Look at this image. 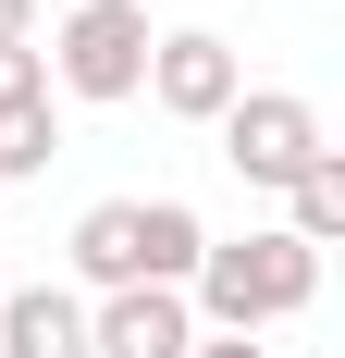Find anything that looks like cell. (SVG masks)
I'll return each instance as SVG.
<instances>
[{"label": "cell", "instance_id": "obj_10", "mask_svg": "<svg viewBox=\"0 0 345 358\" xmlns=\"http://www.w3.org/2000/svg\"><path fill=\"white\" fill-rule=\"evenodd\" d=\"M62 161V99H37V111H0V185H25Z\"/></svg>", "mask_w": 345, "mask_h": 358}, {"label": "cell", "instance_id": "obj_6", "mask_svg": "<svg viewBox=\"0 0 345 358\" xmlns=\"http://www.w3.org/2000/svg\"><path fill=\"white\" fill-rule=\"evenodd\" d=\"M62 259H74V296H124V285H148V198H99V210H74Z\"/></svg>", "mask_w": 345, "mask_h": 358}, {"label": "cell", "instance_id": "obj_11", "mask_svg": "<svg viewBox=\"0 0 345 358\" xmlns=\"http://www.w3.org/2000/svg\"><path fill=\"white\" fill-rule=\"evenodd\" d=\"M50 99V62H37V50H0V111H37Z\"/></svg>", "mask_w": 345, "mask_h": 358}, {"label": "cell", "instance_id": "obj_2", "mask_svg": "<svg viewBox=\"0 0 345 358\" xmlns=\"http://www.w3.org/2000/svg\"><path fill=\"white\" fill-rule=\"evenodd\" d=\"M148 0H74L62 25H50V50H37V62H50V99H87V111H124L148 87Z\"/></svg>", "mask_w": 345, "mask_h": 358}, {"label": "cell", "instance_id": "obj_1", "mask_svg": "<svg viewBox=\"0 0 345 358\" xmlns=\"http://www.w3.org/2000/svg\"><path fill=\"white\" fill-rule=\"evenodd\" d=\"M321 296V259L284 235V222H259V235H210L198 248V272H185V309H198V334H259L272 322H296Z\"/></svg>", "mask_w": 345, "mask_h": 358}, {"label": "cell", "instance_id": "obj_7", "mask_svg": "<svg viewBox=\"0 0 345 358\" xmlns=\"http://www.w3.org/2000/svg\"><path fill=\"white\" fill-rule=\"evenodd\" d=\"M0 358H87V296L74 285H0Z\"/></svg>", "mask_w": 345, "mask_h": 358}, {"label": "cell", "instance_id": "obj_8", "mask_svg": "<svg viewBox=\"0 0 345 358\" xmlns=\"http://www.w3.org/2000/svg\"><path fill=\"white\" fill-rule=\"evenodd\" d=\"M284 235H296V248H345V148H321V161H309V173H296V185H284Z\"/></svg>", "mask_w": 345, "mask_h": 358}, {"label": "cell", "instance_id": "obj_5", "mask_svg": "<svg viewBox=\"0 0 345 358\" xmlns=\"http://www.w3.org/2000/svg\"><path fill=\"white\" fill-rule=\"evenodd\" d=\"M198 346V309L172 285H124V296H87V358H185Z\"/></svg>", "mask_w": 345, "mask_h": 358}, {"label": "cell", "instance_id": "obj_13", "mask_svg": "<svg viewBox=\"0 0 345 358\" xmlns=\"http://www.w3.org/2000/svg\"><path fill=\"white\" fill-rule=\"evenodd\" d=\"M185 358H272V346H247V334H198Z\"/></svg>", "mask_w": 345, "mask_h": 358}, {"label": "cell", "instance_id": "obj_12", "mask_svg": "<svg viewBox=\"0 0 345 358\" xmlns=\"http://www.w3.org/2000/svg\"><path fill=\"white\" fill-rule=\"evenodd\" d=\"M0 50H37V0H0Z\"/></svg>", "mask_w": 345, "mask_h": 358}, {"label": "cell", "instance_id": "obj_4", "mask_svg": "<svg viewBox=\"0 0 345 358\" xmlns=\"http://www.w3.org/2000/svg\"><path fill=\"white\" fill-rule=\"evenodd\" d=\"M136 99H161L172 124H222V111L247 99L235 37H210V25H161V37H148V87H136Z\"/></svg>", "mask_w": 345, "mask_h": 358}, {"label": "cell", "instance_id": "obj_9", "mask_svg": "<svg viewBox=\"0 0 345 358\" xmlns=\"http://www.w3.org/2000/svg\"><path fill=\"white\" fill-rule=\"evenodd\" d=\"M198 248H210V222L185 210V198H148V285H172V296H185V272H198Z\"/></svg>", "mask_w": 345, "mask_h": 358}, {"label": "cell", "instance_id": "obj_3", "mask_svg": "<svg viewBox=\"0 0 345 358\" xmlns=\"http://www.w3.org/2000/svg\"><path fill=\"white\" fill-rule=\"evenodd\" d=\"M210 136H222V161H235L247 185H272V198H284V185L333 148V124H321V99H296V87H247Z\"/></svg>", "mask_w": 345, "mask_h": 358}]
</instances>
